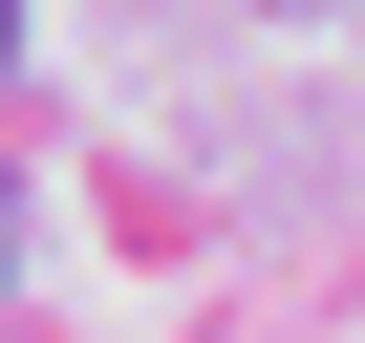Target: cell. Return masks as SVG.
<instances>
[{
    "mask_svg": "<svg viewBox=\"0 0 365 343\" xmlns=\"http://www.w3.org/2000/svg\"><path fill=\"white\" fill-rule=\"evenodd\" d=\"M0 65H22V0H0Z\"/></svg>",
    "mask_w": 365,
    "mask_h": 343,
    "instance_id": "obj_1",
    "label": "cell"
},
{
    "mask_svg": "<svg viewBox=\"0 0 365 343\" xmlns=\"http://www.w3.org/2000/svg\"><path fill=\"white\" fill-rule=\"evenodd\" d=\"M279 22H301V0H279Z\"/></svg>",
    "mask_w": 365,
    "mask_h": 343,
    "instance_id": "obj_2",
    "label": "cell"
}]
</instances>
